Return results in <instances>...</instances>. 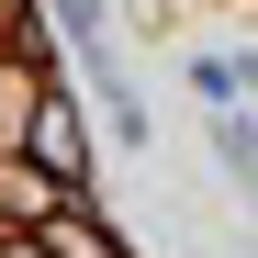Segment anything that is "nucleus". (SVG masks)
I'll list each match as a JSON object with an SVG mask.
<instances>
[{
    "mask_svg": "<svg viewBox=\"0 0 258 258\" xmlns=\"http://www.w3.org/2000/svg\"><path fill=\"white\" fill-rule=\"evenodd\" d=\"M34 146H45V168H79V123H68V112H45V123H34Z\"/></svg>",
    "mask_w": 258,
    "mask_h": 258,
    "instance_id": "1",
    "label": "nucleus"
}]
</instances>
